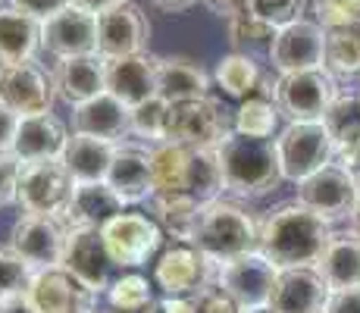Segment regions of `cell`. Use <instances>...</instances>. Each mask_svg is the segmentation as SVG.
I'll use <instances>...</instances> for the list:
<instances>
[{
    "label": "cell",
    "instance_id": "7dc6e473",
    "mask_svg": "<svg viewBox=\"0 0 360 313\" xmlns=\"http://www.w3.org/2000/svg\"><path fill=\"white\" fill-rule=\"evenodd\" d=\"M200 4H207L217 16H223V19H232L235 13H241L248 6V0H200Z\"/></svg>",
    "mask_w": 360,
    "mask_h": 313
},
{
    "label": "cell",
    "instance_id": "6da1fadb",
    "mask_svg": "<svg viewBox=\"0 0 360 313\" xmlns=\"http://www.w3.org/2000/svg\"><path fill=\"white\" fill-rule=\"evenodd\" d=\"M332 238V222L301 200H285L260 217V254L279 269L316 267Z\"/></svg>",
    "mask_w": 360,
    "mask_h": 313
},
{
    "label": "cell",
    "instance_id": "c3c4849f",
    "mask_svg": "<svg viewBox=\"0 0 360 313\" xmlns=\"http://www.w3.org/2000/svg\"><path fill=\"white\" fill-rule=\"evenodd\" d=\"M122 4V0H69V6H79V10L85 13H94V16H101V13H107L110 6Z\"/></svg>",
    "mask_w": 360,
    "mask_h": 313
},
{
    "label": "cell",
    "instance_id": "d6a6232c",
    "mask_svg": "<svg viewBox=\"0 0 360 313\" xmlns=\"http://www.w3.org/2000/svg\"><path fill=\"white\" fill-rule=\"evenodd\" d=\"M213 82L223 88L226 97H232V101L241 103V101H248V97H254L260 91V85H263L260 63L254 57H248V53L232 51L217 63V69H213Z\"/></svg>",
    "mask_w": 360,
    "mask_h": 313
},
{
    "label": "cell",
    "instance_id": "f35d334b",
    "mask_svg": "<svg viewBox=\"0 0 360 313\" xmlns=\"http://www.w3.org/2000/svg\"><path fill=\"white\" fill-rule=\"evenodd\" d=\"M34 269L13 248H0V301L29 291Z\"/></svg>",
    "mask_w": 360,
    "mask_h": 313
},
{
    "label": "cell",
    "instance_id": "d6986e66",
    "mask_svg": "<svg viewBox=\"0 0 360 313\" xmlns=\"http://www.w3.org/2000/svg\"><path fill=\"white\" fill-rule=\"evenodd\" d=\"M107 185L126 207L148 204L154 198V166H150V144H141L135 138H126L116 148V157L110 163Z\"/></svg>",
    "mask_w": 360,
    "mask_h": 313
},
{
    "label": "cell",
    "instance_id": "5bb4252c",
    "mask_svg": "<svg viewBox=\"0 0 360 313\" xmlns=\"http://www.w3.org/2000/svg\"><path fill=\"white\" fill-rule=\"evenodd\" d=\"M266 57L279 75L320 69L326 63V29L316 19H297V23L282 25L276 29Z\"/></svg>",
    "mask_w": 360,
    "mask_h": 313
},
{
    "label": "cell",
    "instance_id": "4316f807",
    "mask_svg": "<svg viewBox=\"0 0 360 313\" xmlns=\"http://www.w3.org/2000/svg\"><path fill=\"white\" fill-rule=\"evenodd\" d=\"M157 94L169 103L210 94V75L188 57H157Z\"/></svg>",
    "mask_w": 360,
    "mask_h": 313
},
{
    "label": "cell",
    "instance_id": "2e32d148",
    "mask_svg": "<svg viewBox=\"0 0 360 313\" xmlns=\"http://www.w3.org/2000/svg\"><path fill=\"white\" fill-rule=\"evenodd\" d=\"M276 276H279V267L269 263L260 250H254V254L235 257V260H229V263H219L217 285L229 291L241 307L257 313V310L269 307Z\"/></svg>",
    "mask_w": 360,
    "mask_h": 313
},
{
    "label": "cell",
    "instance_id": "277c9868",
    "mask_svg": "<svg viewBox=\"0 0 360 313\" xmlns=\"http://www.w3.org/2000/svg\"><path fill=\"white\" fill-rule=\"evenodd\" d=\"M219 163H223L226 191L235 198H263L285 182L276 138H245L232 132L219 144Z\"/></svg>",
    "mask_w": 360,
    "mask_h": 313
},
{
    "label": "cell",
    "instance_id": "4fadbf2b",
    "mask_svg": "<svg viewBox=\"0 0 360 313\" xmlns=\"http://www.w3.org/2000/svg\"><path fill=\"white\" fill-rule=\"evenodd\" d=\"M295 200H301L304 207L320 213L323 219L338 222V219H351V213H354L360 204V194H357L351 170H345L342 163H329L326 170H320L310 179L297 182Z\"/></svg>",
    "mask_w": 360,
    "mask_h": 313
},
{
    "label": "cell",
    "instance_id": "83f0119b",
    "mask_svg": "<svg viewBox=\"0 0 360 313\" xmlns=\"http://www.w3.org/2000/svg\"><path fill=\"white\" fill-rule=\"evenodd\" d=\"M326 129L335 141V157L345 170L360 166V91L338 94L326 113Z\"/></svg>",
    "mask_w": 360,
    "mask_h": 313
},
{
    "label": "cell",
    "instance_id": "9c48e42d",
    "mask_svg": "<svg viewBox=\"0 0 360 313\" xmlns=\"http://www.w3.org/2000/svg\"><path fill=\"white\" fill-rule=\"evenodd\" d=\"M276 151H279L282 176L295 185L335 163V141L326 122H288L276 135Z\"/></svg>",
    "mask_w": 360,
    "mask_h": 313
},
{
    "label": "cell",
    "instance_id": "8fae6325",
    "mask_svg": "<svg viewBox=\"0 0 360 313\" xmlns=\"http://www.w3.org/2000/svg\"><path fill=\"white\" fill-rule=\"evenodd\" d=\"M66 241H69L66 219L44 217V213H22V217L13 222L6 248H13L38 273V269L63 267Z\"/></svg>",
    "mask_w": 360,
    "mask_h": 313
},
{
    "label": "cell",
    "instance_id": "1f68e13d",
    "mask_svg": "<svg viewBox=\"0 0 360 313\" xmlns=\"http://www.w3.org/2000/svg\"><path fill=\"white\" fill-rule=\"evenodd\" d=\"M150 217L160 222V229L169 235V241H191L198 226V213L204 204L191 198H182V194H154L148 200Z\"/></svg>",
    "mask_w": 360,
    "mask_h": 313
},
{
    "label": "cell",
    "instance_id": "7a4b0ae2",
    "mask_svg": "<svg viewBox=\"0 0 360 313\" xmlns=\"http://www.w3.org/2000/svg\"><path fill=\"white\" fill-rule=\"evenodd\" d=\"M150 166H154V194H182L198 204H210L226 191L219 148H188L179 141H163L150 148Z\"/></svg>",
    "mask_w": 360,
    "mask_h": 313
},
{
    "label": "cell",
    "instance_id": "f6af8a7d",
    "mask_svg": "<svg viewBox=\"0 0 360 313\" xmlns=\"http://www.w3.org/2000/svg\"><path fill=\"white\" fill-rule=\"evenodd\" d=\"M326 313H360V285L357 288H342V291H332Z\"/></svg>",
    "mask_w": 360,
    "mask_h": 313
},
{
    "label": "cell",
    "instance_id": "ffe728a7",
    "mask_svg": "<svg viewBox=\"0 0 360 313\" xmlns=\"http://www.w3.org/2000/svg\"><path fill=\"white\" fill-rule=\"evenodd\" d=\"M41 51L53 60L98 53V16L79 6H66L63 13L41 23Z\"/></svg>",
    "mask_w": 360,
    "mask_h": 313
},
{
    "label": "cell",
    "instance_id": "4dcf8cb0",
    "mask_svg": "<svg viewBox=\"0 0 360 313\" xmlns=\"http://www.w3.org/2000/svg\"><path fill=\"white\" fill-rule=\"evenodd\" d=\"M320 276L326 279V285L332 291L342 288H357L360 285V238L354 232H345L329 241L323 260L316 263Z\"/></svg>",
    "mask_w": 360,
    "mask_h": 313
},
{
    "label": "cell",
    "instance_id": "e0dca14e",
    "mask_svg": "<svg viewBox=\"0 0 360 313\" xmlns=\"http://www.w3.org/2000/svg\"><path fill=\"white\" fill-rule=\"evenodd\" d=\"M150 47V23L144 10L131 0L110 6L98 16V53L103 60L116 57H135L148 53Z\"/></svg>",
    "mask_w": 360,
    "mask_h": 313
},
{
    "label": "cell",
    "instance_id": "d590c367",
    "mask_svg": "<svg viewBox=\"0 0 360 313\" xmlns=\"http://www.w3.org/2000/svg\"><path fill=\"white\" fill-rule=\"evenodd\" d=\"M169 101H163L160 94L150 97V101L138 103V107H131V138L141 144H163L169 141Z\"/></svg>",
    "mask_w": 360,
    "mask_h": 313
},
{
    "label": "cell",
    "instance_id": "db71d44e",
    "mask_svg": "<svg viewBox=\"0 0 360 313\" xmlns=\"http://www.w3.org/2000/svg\"><path fill=\"white\" fill-rule=\"evenodd\" d=\"M351 176H354V185H357V194H360V166L357 170H351Z\"/></svg>",
    "mask_w": 360,
    "mask_h": 313
},
{
    "label": "cell",
    "instance_id": "7bdbcfd3",
    "mask_svg": "<svg viewBox=\"0 0 360 313\" xmlns=\"http://www.w3.org/2000/svg\"><path fill=\"white\" fill-rule=\"evenodd\" d=\"M195 313H251V310L241 307L226 288L213 285V288H207L204 295L195 298Z\"/></svg>",
    "mask_w": 360,
    "mask_h": 313
},
{
    "label": "cell",
    "instance_id": "f5cc1de1",
    "mask_svg": "<svg viewBox=\"0 0 360 313\" xmlns=\"http://www.w3.org/2000/svg\"><path fill=\"white\" fill-rule=\"evenodd\" d=\"M351 232H354L357 238H360V204H357V210L351 213Z\"/></svg>",
    "mask_w": 360,
    "mask_h": 313
},
{
    "label": "cell",
    "instance_id": "30bf717a",
    "mask_svg": "<svg viewBox=\"0 0 360 313\" xmlns=\"http://www.w3.org/2000/svg\"><path fill=\"white\" fill-rule=\"evenodd\" d=\"M232 132V113L213 94L179 101L169 107V141L188 148H219Z\"/></svg>",
    "mask_w": 360,
    "mask_h": 313
},
{
    "label": "cell",
    "instance_id": "f1b7e54d",
    "mask_svg": "<svg viewBox=\"0 0 360 313\" xmlns=\"http://www.w3.org/2000/svg\"><path fill=\"white\" fill-rule=\"evenodd\" d=\"M41 51V23L16 6H0V63L34 60Z\"/></svg>",
    "mask_w": 360,
    "mask_h": 313
},
{
    "label": "cell",
    "instance_id": "74e56055",
    "mask_svg": "<svg viewBox=\"0 0 360 313\" xmlns=\"http://www.w3.org/2000/svg\"><path fill=\"white\" fill-rule=\"evenodd\" d=\"M150 301H157L154 282H148L141 273H120L113 279V285L107 288V307H113V310L144 307Z\"/></svg>",
    "mask_w": 360,
    "mask_h": 313
},
{
    "label": "cell",
    "instance_id": "bcb514c9",
    "mask_svg": "<svg viewBox=\"0 0 360 313\" xmlns=\"http://www.w3.org/2000/svg\"><path fill=\"white\" fill-rule=\"evenodd\" d=\"M19 132V116L6 103H0V151H10Z\"/></svg>",
    "mask_w": 360,
    "mask_h": 313
},
{
    "label": "cell",
    "instance_id": "3957f363",
    "mask_svg": "<svg viewBox=\"0 0 360 313\" xmlns=\"http://www.w3.org/2000/svg\"><path fill=\"white\" fill-rule=\"evenodd\" d=\"M191 245L200 248L217 263H229L235 257L254 254V250H260V217L241 207L238 200L217 198L200 207Z\"/></svg>",
    "mask_w": 360,
    "mask_h": 313
},
{
    "label": "cell",
    "instance_id": "603a6c76",
    "mask_svg": "<svg viewBox=\"0 0 360 313\" xmlns=\"http://www.w3.org/2000/svg\"><path fill=\"white\" fill-rule=\"evenodd\" d=\"M131 107L120 101L116 94L101 91L91 101L72 107V132L94 138H110V141H126L131 138Z\"/></svg>",
    "mask_w": 360,
    "mask_h": 313
},
{
    "label": "cell",
    "instance_id": "816d5d0a",
    "mask_svg": "<svg viewBox=\"0 0 360 313\" xmlns=\"http://www.w3.org/2000/svg\"><path fill=\"white\" fill-rule=\"evenodd\" d=\"M101 313H163V307H160V298H157V301L144 304V307H129V310H113V307H107V310H101Z\"/></svg>",
    "mask_w": 360,
    "mask_h": 313
},
{
    "label": "cell",
    "instance_id": "52a82bcc",
    "mask_svg": "<svg viewBox=\"0 0 360 313\" xmlns=\"http://www.w3.org/2000/svg\"><path fill=\"white\" fill-rule=\"evenodd\" d=\"M338 94L335 75L326 66L279 75L273 85V101L288 122H323Z\"/></svg>",
    "mask_w": 360,
    "mask_h": 313
},
{
    "label": "cell",
    "instance_id": "d4e9b609",
    "mask_svg": "<svg viewBox=\"0 0 360 313\" xmlns=\"http://www.w3.org/2000/svg\"><path fill=\"white\" fill-rule=\"evenodd\" d=\"M66 144H69L66 125L53 113H41L19 120L16 141H13L10 151L22 163H34V160H60L66 154Z\"/></svg>",
    "mask_w": 360,
    "mask_h": 313
},
{
    "label": "cell",
    "instance_id": "9f6ffc18",
    "mask_svg": "<svg viewBox=\"0 0 360 313\" xmlns=\"http://www.w3.org/2000/svg\"><path fill=\"white\" fill-rule=\"evenodd\" d=\"M98 313H101V310H98Z\"/></svg>",
    "mask_w": 360,
    "mask_h": 313
},
{
    "label": "cell",
    "instance_id": "836d02e7",
    "mask_svg": "<svg viewBox=\"0 0 360 313\" xmlns=\"http://www.w3.org/2000/svg\"><path fill=\"white\" fill-rule=\"evenodd\" d=\"M279 107L269 94H254L248 101L238 103V110L232 113V125L238 135L245 138H273L279 129Z\"/></svg>",
    "mask_w": 360,
    "mask_h": 313
},
{
    "label": "cell",
    "instance_id": "e575fe53",
    "mask_svg": "<svg viewBox=\"0 0 360 313\" xmlns=\"http://www.w3.org/2000/svg\"><path fill=\"white\" fill-rule=\"evenodd\" d=\"M332 75H360V19L326 32V63Z\"/></svg>",
    "mask_w": 360,
    "mask_h": 313
},
{
    "label": "cell",
    "instance_id": "f907efd6",
    "mask_svg": "<svg viewBox=\"0 0 360 313\" xmlns=\"http://www.w3.org/2000/svg\"><path fill=\"white\" fill-rule=\"evenodd\" d=\"M150 4L160 13H185V10H191L198 0H150Z\"/></svg>",
    "mask_w": 360,
    "mask_h": 313
},
{
    "label": "cell",
    "instance_id": "ba28073f",
    "mask_svg": "<svg viewBox=\"0 0 360 313\" xmlns=\"http://www.w3.org/2000/svg\"><path fill=\"white\" fill-rule=\"evenodd\" d=\"M75 188H79V182L72 179L63 157L34 160V163H22V170H19L16 204L22 207V213H44V217L66 219L75 198Z\"/></svg>",
    "mask_w": 360,
    "mask_h": 313
},
{
    "label": "cell",
    "instance_id": "7402d4cb",
    "mask_svg": "<svg viewBox=\"0 0 360 313\" xmlns=\"http://www.w3.org/2000/svg\"><path fill=\"white\" fill-rule=\"evenodd\" d=\"M51 75L53 88H57V101L69 103V107H79V103L107 91V60L101 53L53 60Z\"/></svg>",
    "mask_w": 360,
    "mask_h": 313
},
{
    "label": "cell",
    "instance_id": "ee69618b",
    "mask_svg": "<svg viewBox=\"0 0 360 313\" xmlns=\"http://www.w3.org/2000/svg\"><path fill=\"white\" fill-rule=\"evenodd\" d=\"M16 10L29 13V16H34L38 23H44V19L57 16V13H63L69 6V0H10Z\"/></svg>",
    "mask_w": 360,
    "mask_h": 313
},
{
    "label": "cell",
    "instance_id": "7c38bea8",
    "mask_svg": "<svg viewBox=\"0 0 360 313\" xmlns=\"http://www.w3.org/2000/svg\"><path fill=\"white\" fill-rule=\"evenodd\" d=\"M53 101H57L53 75L38 60L0 63V103H6L19 120L53 113Z\"/></svg>",
    "mask_w": 360,
    "mask_h": 313
},
{
    "label": "cell",
    "instance_id": "f546056e",
    "mask_svg": "<svg viewBox=\"0 0 360 313\" xmlns=\"http://www.w3.org/2000/svg\"><path fill=\"white\" fill-rule=\"evenodd\" d=\"M122 210H129L120 198L113 194V188L107 182H91V185H79L75 188L72 207L66 213L69 226H94L103 229L113 217H120Z\"/></svg>",
    "mask_w": 360,
    "mask_h": 313
},
{
    "label": "cell",
    "instance_id": "cb8c5ba5",
    "mask_svg": "<svg viewBox=\"0 0 360 313\" xmlns=\"http://www.w3.org/2000/svg\"><path fill=\"white\" fill-rule=\"evenodd\" d=\"M107 91L116 94L126 107L157 97V57L135 53V57L107 60Z\"/></svg>",
    "mask_w": 360,
    "mask_h": 313
},
{
    "label": "cell",
    "instance_id": "11a10c76",
    "mask_svg": "<svg viewBox=\"0 0 360 313\" xmlns=\"http://www.w3.org/2000/svg\"><path fill=\"white\" fill-rule=\"evenodd\" d=\"M351 6H354V13L360 16V0H351Z\"/></svg>",
    "mask_w": 360,
    "mask_h": 313
},
{
    "label": "cell",
    "instance_id": "b9f144b4",
    "mask_svg": "<svg viewBox=\"0 0 360 313\" xmlns=\"http://www.w3.org/2000/svg\"><path fill=\"white\" fill-rule=\"evenodd\" d=\"M314 13H316V23H320L326 32L360 19L357 13H354V6H351V0H316Z\"/></svg>",
    "mask_w": 360,
    "mask_h": 313
},
{
    "label": "cell",
    "instance_id": "8992f818",
    "mask_svg": "<svg viewBox=\"0 0 360 313\" xmlns=\"http://www.w3.org/2000/svg\"><path fill=\"white\" fill-rule=\"evenodd\" d=\"M101 232H103L107 250L120 273H138V269H144L148 263L157 260V254L166 245V232L160 229V222L141 210H122Z\"/></svg>",
    "mask_w": 360,
    "mask_h": 313
},
{
    "label": "cell",
    "instance_id": "ac0fdd59",
    "mask_svg": "<svg viewBox=\"0 0 360 313\" xmlns=\"http://www.w3.org/2000/svg\"><path fill=\"white\" fill-rule=\"evenodd\" d=\"M25 298L38 313H98L101 295L82 285L66 267L38 269L29 282Z\"/></svg>",
    "mask_w": 360,
    "mask_h": 313
},
{
    "label": "cell",
    "instance_id": "8d00e7d4",
    "mask_svg": "<svg viewBox=\"0 0 360 313\" xmlns=\"http://www.w3.org/2000/svg\"><path fill=\"white\" fill-rule=\"evenodd\" d=\"M226 25H229V41H232L235 53H248V57H254V51L269 53V47H273L276 29L266 25L263 19H257L251 10L235 13L232 19H226Z\"/></svg>",
    "mask_w": 360,
    "mask_h": 313
},
{
    "label": "cell",
    "instance_id": "60d3db41",
    "mask_svg": "<svg viewBox=\"0 0 360 313\" xmlns=\"http://www.w3.org/2000/svg\"><path fill=\"white\" fill-rule=\"evenodd\" d=\"M19 170H22V160L13 151H0V210L19 200Z\"/></svg>",
    "mask_w": 360,
    "mask_h": 313
},
{
    "label": "cell",
    "instance_id": "484cf974",
    "mask_svg": "<svg viewBox=\"0 0 360 313\" xmlns=\"http://www.w3.org/2000/svg\"><path fill=\"white\" fill-rule=\"evenodd\" d=\"M120 141H110V138H94V135H79L72 132L66 144L63 163L69 166L72 179L79 185H91V182H107L110 163L116 157Z\"/></svg>",
    "mask_w": 360,
    "mask_h": 313
},
{
    "label": "cell",
    "instance_id": "44dd1931",
    "mask_svg": "<svg viewBox=\"0 0 360 313\" xmlns=\"http://www.w3.org/2000/svg\"><path fill=\"white\" fill-rule=\"evenodd\" d=\"M332 288L316 267H292L279 269L269 298L273 313H326Z\"/></svg>",
    "mask_w": 360,
    "mask_h": 313
},
{
    "label": "cell",
    "instance_id": "681fc988",
    "mask_svg": "<svg viewBox=\"0 0 360 313\" xmlns=\"http://www.w3.org/2000/svg\"><path fill=\"white\" fill-rule=\"evenodd\" d=\"M0 313H38L32 307V301L25 295H16V298H6L0 301Z\"/></svg>",
    "mask_w": 360,
    "mask_h": 313
},
{
    "label": "cell",
    "instance_id": "5b68a950",
    "mask_svg": "<svg viewBox=\"0 0 360 313\" xmlns=\"http://www.w3.org/2000/svg\"><path fill=\"white\" fill-rule=\"evenodd\" d=\"M219 263L191 241H166L154 260V288L163 298H198L217 285Z\"/></svg>",
    "mask_w": 360,
    "mask_h": 313
},
{
    "label": "cell",
    "instance_id": "9a60e30c",
    "mask_svg": "<svg viewBox=\"0 0 360 313\" xmlns=\"http://www.w3.org/2000/svg\"><path fill=\"white\" fill-rule=\"evenodd\" d=\"M63 267L82 285H88L94 295H107V288L116 279V263L107 250L103 232L94 226H69Z\"/></svg>",
    "mask_w": 360,
    "mask_h": 313
},
{
    "label": "cell",
    "instance_id": "ab89813d",
    "mask_svg": "<svg viewBox=\"0 0 360 313\" xmlns=\"http://www.w3.org/2000/svg\"><path fill=\"white\" fill-rule=\"evenodd\" d=\"M304 6H307V0H248L245 10H251L273 29H282V25L304 19Z\"/></svg>",
    "mask_w": 360,
    "mask_h": 313
}]
</instances>
